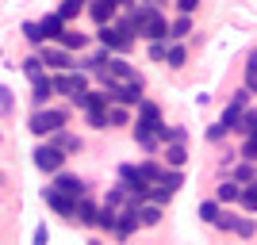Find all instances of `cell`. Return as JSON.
Returning <instances> with one entry per match:
<instances>
[{"label": "cell", "mask_w": 257, "mask_h": 245, "mask_svg": "<svg viewBox=\"0 0 257 245\" xmlns=\"http://www.w3.org/2000/svg\"><path fill=\"white\" fill-rule=\"evenodd\" d=\"M131 20H135V35L146 39V43H165V39H169V20H165L158 8H150V4L135 8Z\"/></svg>", "instance_id": "obj_1"}, {"label": "cell", "mask_w": 257, "mask_h": 245, "mask_svg": "<svg viewBox=\"0 0 257 245\" xmlns=\"http://www.w3.org/2000/svg\"><path fill=\"white\" fill-rule=\"evenodd\" d=\"M65 123H69V115H65L62 107H43V111H35L31 115V134H39V138H46V134H58V130H65Z\"/></svg>", "instance_id": "obj_2"}, {"label": "cell", "mask_w": 257, "mask_h": 245, "mask_svg": "<svg viewBox=\"0 0 257 245\" xmlns=\"http://www.w3.org/2000/svg\"><path fill=\"white\" fill-rule=\"evenodd\" d=\"M54 81V92H62V96H81V92H88V73H81V69H69V73H58V77H50Z\"/></svg>", "instance_id": "obj_3"}, {"label": "cell", "mask_w": 257, "mask_h": 245, "mask_svg": "<svg viewBox=\"0 0 257 245\" xmlns=\"http://www.w3.org/2000/svg\"><path fill=\"white\" fill-rule=\"evenodd\" d=\"M54 192L58 195H69V199H85L88 195V188H85V180H81V176H77V172H58V176H54V184H50Z\"/></svg>", "instance_id": "obj_4"}, {"label": "cell", "mask_w": 257, "mask_h": 245, "mask_svg": "<svg viewBox=\"0 0 257 245\" xmlns=\"http://www.w3.org/2000/svg\"><path fill=\"white\" fill-rule=\"evenodd\" d=\"M35 169L54 172V176H58V172L65 169V153H62V149H54L50 142H43V146L35 149Z\"/></svg>", "instance_id": "obj_5"}, {"label": "cell", "mask_w": 257, "mask_h": 245, "mask_svg": "<svg viewBox=\"0 0 257 245\" xmlns=\"http://www.w3.org/2000/svg\"><path fill=\"white\" fill-rule=\"evenodd\" d=\"M96 39L104 43V50H115V54H127L131 46H135V39H131V35H123V31L115 27V23L100 27V31H96Z\"/></svg>", "instance_id": "obj_6"}, {"label": "cell", "mask_w": 257, "mask_h": 245, "mask_svg": "<svg viewBox=\"0 0 257 245\" xmlns=\"http://www.w3.org/2000/svg\"><path fill=\"white\" fill-rule=\"evenodd\" d=\"M39 58H43V65H50V69H58V73H69V69H73V54L69 50H62V46H50L46 43L43 50H39Z\"/></svg>", "instance_id": "obj_7"}, {"label": "cell", "mask_w": 257, "mask_h": 245, "mask_svg": "<svg viewBox=\"0 0 257 245\" xmlns=\"http://www.w3.org/2000/svg\"><path fill=\"white\" fill-rule=\"evenodd\" d=\"M43 199H46V207H50V211H58L62 218H73V214H77V199H69V195H58L54 188H46Z\"/></svg>", "instance_id": "obj_8"}, {"label": "cell", "mask_w": 257, "mask_h": 245, "mask_svg": "<svg viewBox=\"0 0 257 245\" xmlns=\"http://www.w3.org/2000/svg\"><path fill=\"white\" fill-rule=\"evenodd\" d=\"M115 12H119L115 0H88V16H92L100 27H107V23L115 20Z\"/></svg>", "instance_id": "obj_9"}, {"label": "cell", "mask_w": 257, "mask_h": 245, "mask_svg": "<svg viewBox=\"0 0 257 245\" xmlns=\"http://www.w3.org/2000/svg\"><path fill=\"white\" fill-rule=\"evenodd\" d=\"M135 230H139V211H135V207H123L119 218H115V237H119V241H127Z\"/></svg>", "instance_id": "obj_10"}, {"label": "cell", "mask_w": 257, "mask_h": 245, "mask_svg": "<svg viewBox=\"0 0 257 245\" xmlns=\"http://www.w3.org/2000/svg\"><path fill=\"white\" fill-rule=\"evenodd\" d=\"M31 104H35V111H43V107H50V96H54V81L50 77H39V81H31Z\"/></svg>", "instance_id": "obj_11"}, {"label": "cell", "mask_w": 257, "mask_h": 245, "mask_svg": "<svg viewBox=\"0 0 257 245\" xmlns=\"http://www.w3.org/2000/svg\"><path fill=\"white\" fill-rule=\"evenodd\" d=\"M50 146H54V149H62L65 157H69V153H81V149H85V142L77 138L73 130H58V134L50 138Z\"/></svg>", "instance_id": "obj_12"}, {"label": "cell", "mask_w": 257, "mask_h": 245, "mask_svg": "<svg viewBox=\"0 0 257 245\" xmlns=\"http://www.w3.org/2000/svg\"><path fill=\"white\" fill-rule=\"evenodd\" d=\"M242 199V184H234V180H223L219 188H215V203L223 207V203H238Z\"/></svg>", "instance_id": "obj_13"}, {"label": "cell", "mask_w": 257, "mask_h": 245, "mask_svg": "<svg viewBox=\"0 0 257 245\" xmlns=\"http://www.w3.org/2000/svg\"><path fill=\"white\" fill-rule=\"evenodd\" d=\"M39 23H43V35H46V39H54V43H58V39H62V35H65V20H62V16H58V12H50V16H43V20H39Z\"/></svg>", "instance_id": "obj_14"}, {"label": "cell", "mask_w": 257, "mask_h": 245, "mask_svg": "<svg viewBox=\"0 0 257 245\" xmlns=\"http://www.w3.org/2000/svg\"><path fill=\"white\" fill-rule=\"evenodd\" d=\"M96 218H100V211L92 207L88 199H77V214H73V222H81V226H96Z\"/></svg>", "instance_id": "obj_15"}, {"label": "cell", "mask_w": 257, "mask_h": 245, "mask_svg": "<svg viewBox=\"0 0 257 245\" xmlns=\"http://www.w3.org/2000/svg\"><path fill=\"white\" fill-rule=\"evenodd\" d=\"M158 222H161V207H158V203H142V207H139V226L150 230V226H158Z\"/></svg>", "instance_id": "obj_16"}, {"label": "cell", "mask_w": 257, "mask_h": 245, "mask_svg": "<svg viewBox=\"0 0 257 245\" xmlns=\"http://www.w3.org/2000/svg\"><path fill=\"white\" fill-rule=\"evenodd\" d=\"M85 43H88V35L69 31V27H65V35L58 39V46H62V50H85Z\"/></svg>", "instance_id": "obj_17"}, {"label": "cell", "mask_w": 257, "mask_h": 245, "mask_svg": "<svg viewBox=\"0 0 257 245\" xmlns=\"http://www.w3.org/2000/svg\"><path fill=\"white\" fill-rule=\"evenodd\" d=\"M123 203H127V207H131V195L123 192V184H115V188H107V195H104V207H111V211H119Z\"/></svg>", "instance_id": "obj_18"}, {"label": "cell", "mask_w": 257, "mask_h": 245, "mask_svg": "<svg viewBox=\"0 0 257 245\" xmlns=\"http://www.w3.org/2000/svg\"><path fill=\"white\" fill-rule=\"evenodd\" d=\"M23 39H27V43H31V46H39V50H43V46H46V35H43V23H23Z\"/></svg>", "instance_id": "obj_19"}, {"label": "cell", "mask_w": 257, "mask_h": 245, "mask_svg": "<svg viewBox=\"0 0 257 245\" xmlns=\"http://www.w3.org/2000/svg\"><path fill=\"white\" fill-rule=\"evenodd\" d=\"M184 35H192V20H188V16H177V20L169 23V39H173V43H181Z\"/></svg>", "instance_id": "obj_20"}, {"label": "cell", "mask_w": 257, "mask_h": 245, "mask_svg": "<svg viewBox=\"0 0 257 245\" xmlns=\"http://www.w3.org/2000/svg\"><path fill=\"white\" fill-rule=\"evenodd\" d=\"M230 180H234V184H253V180H257V169L242 161V165H234V169H230Z\"/></svg>", "instance_id": "obj_21"}, {"label": "cell", "mask_w": 257, "mask_h": 245, "mask_svg": "<svg viewBox=\"0 0 257 245\" xmlns=\"http://www.w3.org/2000/svg\"><path fill=\"white\" fill-rule=\"evenodd\" d=\"M85 4H88V0H62V8H58V16H62V20L69 23V20H77V16L85 12Z\"/></svg>", "instance_id": "obj_22"}, {"label": "cell", "mask_w": 257, "mask_h": 245, "mask_svg": "<svg viewBox=\"0 0 257 245\" xmlns=\"http://www.w3.org/2000/svg\"><path fill=\"white\" fill-rule=\"evenodd\" d=\"M165 161H169L173 169H181L184 161H188V149H184V146H181V142H173V146H169V149H165Z\"/></svg>", "instance_id": "obj_23"}, {"label": "cell", "mask_w": 257, "mask_h": 245, "mask_svg": "<svg viewBox=\"0 0 257 245\" xmlns=\"http://www.w3.org/2000/svg\"><path fill=\"white\" fill-rule=\"evenodd\" d=\"M115 218H119V211H111V207H100V218H96V226L104 230V234H115Z\"/></svg>", "instance_id": "obj_24"}, {"label": "cell", "mask_w": 257, "mask_h": 245, "mask_svg": "<svg viewBox=\"0 0 257 245\" xmlns=\"http://www.w3.org/2000/svg\"><path fill=\"white\" fill-rule=\"evenodd\" d=\"M139 176H142V180H146V184L154 188V184L161 180V169L154 165V161H142V165H139Z\"/></svg>", "instance_id": "obj_25"}, {"label": "cell", "mask_w": 257, "mask_h": 245, "mask_svg": "<svg viewBox=\"0 0 257 245\" xmlns=\"http://www.w3.org/2000/svg\"><path fill=\"white\" fill-rule=\"evenodd\" d=\"M107 123H111V127H127V123H131V115H127V107H119V104H111V107H107Z\"/></svg>", "instance_id": "obj_26"}, {"label": "cell", "mask_w": 257, "mask_h": 245, "mask_svg": "<svg viewBox=\"0 0 257 245\" xmlns=\"http://www.w3.org/2000/svg\"><path fill=\"white\" fill-rule=\"evenodd\" d=\"M23 73L31 77V81H39V77H46V73H43V58H39V54H31V58L23 62Z\"/></svg>", "instance_id": "obj_27"}, {"label": "cell", "mask_w": 257, "mask_h": 245, "mask_svg": "<svg viewBox=\"0 0 257 245\" xmlns=\"http://www.w3.org/2000/svg\"><path fill=\"white\" fill-rule=\"evenodd\" d=\"M184 58H188V54H184V46H177V43H173V46H169V54H165V65H169V69H181V65H184Z\"/></svg>", "instance_id": "obj_28"}, {"label": "cell", "mask_w": 257, "mask_h": 245, "mask_svg": "<svg viewBox=\"0 0 257 245\" xmlns=\"http://www.w3.org/2000/svg\"><path fill=\"white\" fill-rule=\"evenodd\" d=\"M219 214H223V207H219L215 199L200 203V218H204V222H211V226H215V218H219Z\"/></svg>", "instance_id": "obj_29"}, {"label": "cell", "mask_w": 257, "mask_h": 245, "mask_svg": "<svg viewBox=\"0 0 257 245\" xmlns=\"http://www.w3.org/2000/svg\"><path fill=\"white\" fill-rule=\"evenodd\" d=\"M242 207H246V211H257V180L253 184H246V188H242Z\"/></svg>", "instance_id": "obj_30"}, {"label": "cell", "mask_w": 257, "mask_h": 245, "mask_svg": "<svg viewBox=\"0 0 257 245\" xmlns=\"http://www.w3.org/2000/svg\"><path fill=\"white\" fill-rule=\"evenodd\" d=\"M158 184H161V188H169V192H177V188H181V184H184V176H181V172H177V169H173V172L165 169V172H161V180H158Z\"/></svg>", "instance_id": "obj_31"}, {"label": "cell", "mask_w": 257, "mask_h": 245, "mask_svg": "<svg viewBox=\"0 0 257 245\" xmlns=\"http://www.w3.org/2000/svg\"><path fill=\"white\" fill-rule=\"evenodd\" d=\"M85 119L92 130H107V111H85Z\"/></svg>", "instance_id": "obj_32"}, {"label": "cell", "mask_w": 257, "mask_h": 245, "mask_svg": "<svg viewBox=\"0 0 257 245\" xmlns=\"http://www.w3.org/2000/svg\"><path fill=\"white\" fill-rule=\"evenodd\" d=\"M246 104H249V92H246V88H238L234 96H230V104H226V107H230V111H246Z\"/></svg>", "instance_id": "obj_33"}, {"label": "cell", "mask_w": 257, "mask_h": 245, "mask_svg": "<svg viewBox=\"0 0 257 245\" xmlns=\"http://www.w3.org/2000/svg\"><path fill=\"white\" fill-rule=\"evenodd\" d=\"M215 226H219V230H238V214L223 211V214H219V218H215Z\"/></svg>", "instance_id": "obj_34"}, {"label": "cell", "mask_w": 257, "mask_h": 245, "mask_svg": "<svg viewBox=\"0 0 257 245\" xmlns=\"http://www.w3.org/2000/svg\"><path fill=\"white\" fill-rule=\"evenodd\" d=\"M246 92H249V96H257V65L253 62L246 65Z\"/></svg>", "instance_id": "obj_35"}, {"label": "cell", "mask_w": 257, "mask_h": 245, "mask_svg": "<svg viewBox=\"0 0 257 245\" xmlns=\"http://www.w3.org/2000/svg\"><path fill=\"white\" fill-rule=\"evenodd\" d=\"M242 161H246V165L257 161V138H246V146H242Z\"/></svg>", "instance_id": "obj_36"}, {"label": "cell", "mask_w": 257, "mask_h": 245, "mask_svg": "<svg viewBox=\"0 0 257 245\" xmlns=\"http://www.w3.org/2000/svg\"><path fill=\"white\" fill-rule=\"evenodd\" d=\"M207 138H211V142H223L226 138V127H223V123H211V127H207Z\"/></svg>", "instance_id": "obj_37"}, {"label": "cell", "mask_w": 257, "mask_h": 245, "mask_svg": "<svg viewBox=\"0 0 257 245\" xmlns=\"http://www.w3.org/2000/svg\"><path fill=\"white\" fill-rule=\"evenodd\" d=\"M165 54H169L165 43H150V58H154V62H165Z\"/></svg>", "instance_id": "obj_38"}, {"label": "cell", "mask_w": 257, "mask_h": 245, "mask_svg": "<svg viewBox=\"0 0 257 245\" xmlns=\"http://www.w3.org/2000/svg\"><path fill=\"white\" fill-rule=\"evenodd\" d=\"M0 111H4V115L12 111V88H4V85H0Z\"/></svg>", "instance_id": "obj_39"}, {"label": "cell", "mask_w": 257, "mask_h": 245, "mask_svg": "<svg viewBox=\"0 0 257 245\" xmlns=\"http://www.w3.org/2000/svg\"><path fill=\"white\" fill-rule=\"evenodd\" d=\"M31 245H50V230H46V226H39V230H35V237H31Z\"/></svg>", "instance_id": "obj_40"}, {"label": "cell", "mask_w": 257, "mask_h": 245, "mask_svg": "<svg viewBox=\"0 0 257 245\" xmlns=\"http://www.w3.org/2000/svg\"><path fill=\"white\" fill-rule=\"evenodd\" d=\"M177 8H181V16H192L200 8V0H177Z\"/></svg>", "instance_id": "obj_41"}, {"label": "cell", "mask_w": 257, "mask_h": 245, "mask_svg": "<svg viewBox=\"0 0 257 245\" xmlns=\"http://www.w3.org/2000/svg\"><path fill=\"white\" fill-rule=\"evenodd\" d=\"M253 230H257V226H253V222H249V218H238V230H234V234H242V237H249V234H253Z\"/></svg>", "instance_id": "obj_42"}, {"label": "cell", "mask_w": 257, "mask_h": 245, "mask_svg": "<svg viewBox=\"0 0 257 245\" xmlns=\"http://www.w3.org/2000/svg\"><path fill=\"white\" fill-rule=\"evenodd\" d=\"M119 8H135V4H139V0H115Z\"/></svg>", "instance_id": "obj_43"}, {"label": "cell", "mask_w": 257, "mask_h": 245, "mask_svg": "<svg viewBox=\"0 0 257 245\" xmlns=\"http://www.w3.org/2000/svg\"><path fill=\"white\" fill-rule=\"evenodd\" d=\"M249 62H253V65H257V46H253V58H249Z\"/></svg>", "instance_id": "obj_44"}, {"label": "cell", "mask_w": 257, "mask_h": 245, "mask_svg": "<svg viewBox=\"0 0 257 245\" xmlns=\"http://www.w3.org/2000/svg\"><path fill=\"white\" fill-rule=\"evenodd\" d=\"M142 4H150V8H154V4H158V0H142Z\"/></svg>", "instance_id": "obj_45"}, {"label": "cell", "mask_w": 257, "mask_h": 245, "mask_svg": "<svg viewBox=\"0 0 257 245\" xmlns=\"http://www.w3.org/2000/svg\"><path fill=\"white\" fill-rule=\"evenodd\" d=\"M0 184H4V172H0Z\"/></svg>", "instance_id": "obj_46"}]
</instances>
